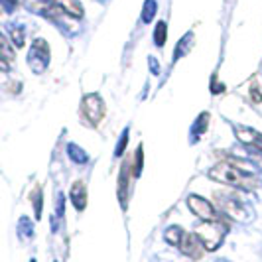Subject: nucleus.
<instances>
[{
  "label": "nucleus",
  "mask_w": 262,
  "mask_h": 262,
  "mask_svg": "<svg viewBox=\"0 0 262 262\" xmlns=\"http://www.w3.org/2000/svg\"><path fill=\"white\" fill-rule=\"evenodd\" d=\"M32 262H36V260H32Z\"/></svg>",
  "instance_id": "24"
},
{
  "label": "nucleus",
  "mask_w": 262,
  "mask_h": 262,
  "mask_svg": "<svg viewBox=\"0 0 262 262\" xmlns=\"http://www.w3.org/2000/svg\"><path fill=\"white\" fill-rule=\"evenodd\" d=\"M126 142H128V130L122 132V138H120V142H118V146H117V156H120V154L124 152V146H126Z\"/></svg>",
  "instance_id": "20"
},
{
  "label": "nucleus",
  "mask_w": 262,
  "mask_h": 262,
  "mask_svg": "<svg viewBox=\"0 0 262 262\" xmlns=\"http://www.w3.org/2000/svg\"><path fill=\"white\" fill-rule=\"evenodd\" d=\"M225 231H227L225 219H221V221H203L195 229V235L201 241L203 249L215 250L219 249V245H221V241L225 236Z\"/></svg>",
  "instance_id": "2"
},
{
  "label": "nucleus",
  "mask_w": 262,
  "mask_h": 262,
  "mask_svg": "<svg viewBox=\"0 0 262 262\" xmlns=\"http://www.w3.org/2000/svg\"><path fill=\"white\" fill-rule=\"evenodd\" d=\"M249 97L254 101V103H262V95L258 93V89H256V85H252L249 91Z\"/></svg>",
  "instance_id": "21"
},
{
  "label": "nucleus",
  "mask_w": 262,
  "mask_h": 262,
  "mask_svg": "<svg viewBox=\"0 0 262 262\" xmlns=\"http://www.w3.org/2000/svg\"><path fill=\"white\" fill-rule=\"evenodd\" d=\"M166 39H168V24L166 22H158L156 30H154V41H156L158 48H164Z\"/></svg>",
  "instance_id": "13"
},
{
  "label": "nucleus",
  "mask_w": 262,
  "mask_h": 262,
  "mask_svg": "<svg viewBox=\"0 0 262 262\" xmlns=\"http://www.w3.org/2000/svg\"><path fill=\"white\" fill-rule=\"evenodd\" d=\"M178 247H180V250L184 252L185 256H189V258H193V260H199V258L203 256V252H205V249H203V245H201V241L197 238L195 233H185L184 238H182V243H180Z\"/></svg>",
  "instance_id": "8"
},
{
  "label": "nucleus",
  "mask_w": 262,
  "mask_h": 262,
  "mask_svg": "<svg viewBox=\"0 0 262 262\" xmlns=\"http://www.w3.org/2000/svg\"><path fill=\"white\" fill-rule=\"evenodd\" d=\"M213 201H215V209L219 211V215H223L225 219H238V221L247 219V205L231 193L217 191V193H213Z\"/></svg>",
  "instance_id": "3"
},
{
  "label": "nucleus",
  "mask_w": 262,
  "mask_h": 262,
  "mask_svg": "<svg viewBox=\"0 0 262 262\" xmlns=\"http://www.w3.org/2000/svg\"><path fill=\"white\" fill-rule=\"evenodd\" d=\"M28 61H30V67L34 73H41L46 67H48V61H50V48H48V41L46 39H34V46L30 50V55H28Z\"/></svg>",
  "instance_id": "6"
},
{
  "label": "nucleus",
  "mask_w": 262,
  "mask_h": 262,
  "mask_svg": "<svg viewBox=\"0 0 262 262\" xmlns=\"http://www.w3.org/2000/svg\"><path fill=\"white\" fill-rule=\"evenodd\" d=\"M53 6H57L59 10L67 16H71V18H83V4L79 2V0H50Z\"/></svg>",
  "instance_id": "10"
},
{
  "label": "nucleus",
  "mask_w": 262,
  "mask_h": 262,
  "mask_svg": "<svg viewBox=\"0 0 262 262\" xmlns=\"http://www.w3.org/2000/svg\"><path fill=\"white\" fill-rule=\"evenodd\" d=\"M142 164H144V148L142 144L138 146V150H136V154H134V166H132V176H140L142 173Z\"/></svg>",
  "instance_id": "14"
},
{
  "label": "nucleus",
  "mask_w": 262,
  "mask_h": 262,
  "mask_svg": "<svg viewBox=\"0 0 262 262\" xmlns=\"http://www.w3.org/2000/svg\"><path fill=\"white\" fill-rule=\"evenodd\" d=\"M207 124H209V113H201L199 118L195 120V132L203 134V132L207 130Z\"/></svg>",
  "instance_id": "18"
},
{
  "label": "nucleus",
  "mask_w": 262,
  "mask_h": 262,
  "mask_svg": "<svg viewBox=\"0 0 262 262\" xmlns=\"http://www.w3.org/2000/svg\"><path fill=\"white\" fill-rule=\"evenodd\" d=\"M130 176H132V170L128 168V162H124L122 164V168H120V173H118V201H120V205H122V209H126V205H128V195H130Z\"/></svg>",
  "instance_id": "9"
},
{
  "label": "nucleus",
  "mask_w": 262,
  "mask_h": 262,
  "mask_svg": "<svg viewBox=\"0 0 262 262\" xmlns=\"http://www.w3.org/2000/svg\"><path fill=\"white\" fill-rule=\"evenodd\" d=\"M69 197H71V203L77 211H83L85 205H87V187H85V182H75L71 185V191H69Z\"/></svg>",
  "instance_id": "11"
},
{
  "label": "nucleus",
  "mask_w": 262,
  "mask_h": 262,
  "mask_svg": "<svg viewBox=\"0 0 262 262\" xmlns=\"http://www.w3.org/2000/svg\"><path fill=\"white\" fill-rule=\"evenodd\" d=\"M144 16H142V20L144 22H152V18L156 16V2L154 0H146V4H144Z\"/></svg>",
  "instance_id": "16"
},
{
  "label": "nucleus",
  "mask_w": 262,
  "mask_h": 262,
  "mask_svg": "<svg viewBox=\"0 0 262 262\" xmlns=\"http://www.w3.org/2000/svg\"><path fill=\"white\" fill-rule=\"evenodd\" d=\"M4 2H6V4H8V8H14V6H16V4H18V0H4Z\"/></svg>",
  "instance_id": "23"
},
{
  "label": "nucleus",
  "mask_w": 262,
  "mask_h": 262,
  "mask_svg": "<svg viewBox=\"0 0 262 262\" xmlns=\"http://www.w3.org/2000/svg\"><path fill=\"white\" fill-rule=\"evenodd\" d=\"M187 207H189L191 213L197 215L201 221H221V219H225L223 215H219V211L215 209V205L201 195L187 197Z\"/></svg>",
  "instance_id": "5"
},
{
  "label": "nucleus",
  "mask_w": 262,
  "mask_h": 262,
  "mask_svg": "<svg viewBox=\"0 0 262 262\" xmlns=\"http://www.w3.org/2000/svg\"><path fill=\"white\" fill-rule=\"evenodd\" d=\"M8 67H10V63H8L6 55H4V53H0V71H8Z\"/></svg>",
  "instance_id": "22"
},
{
  "label": "nucleus",
  "mask_w": 262,
  "mask_h": 262,
  "mask_svg": "<svg viewBox=\"0 0 262 262\" xmlns=\"http://www.w3.org/2000/svg\"><path fill=\"white\" fill-rule=\"evenodd\" d=\"M41 189H39V185H36V189L32 191V201H34V209H36V217L41 215Z\"/></svg>",
  "instance_id": "17"
},
{
  "label": "nucleus",
  "mask_w": 262,
  "mask_h": 262,
  "mask_svg": "<svg viewBox=\"0 0 262 262\" xmlns=\"http://www.w3.org/2000/svg\"><path fill=\"white\" fill-rule=\"evenodd\" d=\"M105 101H103V97L99 93H89V95L83 97V101H81V115H83V118L91 126L101 124V120L105 118Z\"/></svg>",
  "instance_id": "4"
},
{
  "label": "nucleus",
  "mask_w": 262,
  "mask_h": 262,
  "mask_svg": "<svg viewBox=\"0 0 262 262\" xmlns=\"http://www.w3.org/2000/svg\"><path fill=\"white\" fill-rule=\"evenodd\" d=\"M0 53H4L6 57H12V50H10V43H8V39L4 38L2 34H0Z\"/></svg>",
  "instance_id": "19"
},
{
  "label": "nucleus",
  "mask_w": 262,
  "mask_h": 262,
  "mask_svg": "<svg viewBox=\"0 0 262 262\" xmlns=\"http://www.w3.org/2000/svg\"><path fill=\"white\" fill-rule=\"evenodd\" d=\"M184 235H185V231L182 229V227L171 225V227H168V231H166V241H168L170 245H173V247H178V245L182 243Z\"/></svg>",
  "instance_id": "12"
},
{
  "label": "nucleus",
  "mask_w": 262,
  "mask_h": 262,
  "mask_svg": "<svg viewBox=\"0 0 262 262\" xmlns=\"http://www.w3.org/2000/svg\"><path fill=\"white\" fill-rule=\"evenodd\" d=\"M233 132H235L236 140L241 144L262 152V132L254 130L250 126H245V124H233Z\"/></svg>",
  "instance_id": "7"
},
{
  "label": "nucleus",
  "mask_w": 262,
  "mask_h": 262,
  "mask_svg": "<svg viewBox=\"0 0 262 262\" xmlns=\"http://www.w3.org/2000/svg\"><path fill=\"white\" fill-rule=\"evenodd\" d=\"M209 178L219 182V184L238 187V189H256L260 187L262 182L256 178L254 168L236 158H225L217 166H213L209 171Z\"/></svg>",
  "instance_id": "1"
},
{
  "label": "nucleus",
  "mask_w": 262,
  "mask_h": 262,
  "mask_svg": "<svg viewBox=\"0 0 262 262\" xmlns=\"http://www.w3.org/2000/svg\"><path fill=\"white\" fill-rule=\"evenodd\" d=\"M10 39H12V43L16 46V48H24V43H26L24 30H22V28H14V30H10Z\"/></svg>",
  "instance_id": "15"
}]
</instances>
